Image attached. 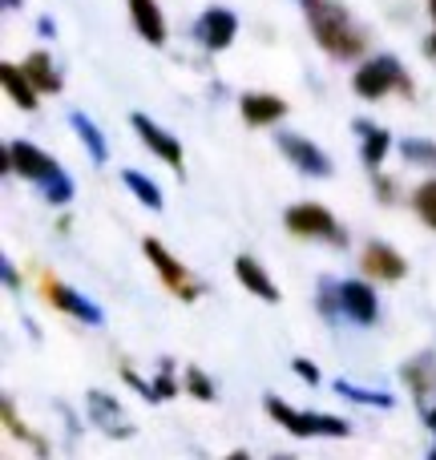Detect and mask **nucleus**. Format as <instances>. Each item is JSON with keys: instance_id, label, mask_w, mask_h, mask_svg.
Here are the masks:
<instances>
[{"instance_id": "obj_1", "label": "nucleus", "mask_w": 436, "mask_h": 460, "mask_svg": "<svg viewBox=\"0 0 436 460\" xmlns=\"http://www.w3.org/2000/svg\"><path fill=\"white\" fill-rule=\"evenodd\" d=\"M303 16H307V24H311V32H316L324 53L340 57V61L364 53L368 40H364V32L351 24V16L343 4H335V0H303Z\"/></svg>"}, {"instance_id": "obj_2", "label": "nucleus", "mask_w": 436, "mask_h": 460, "mask_svg": "<svg viewBox=\"0 0 436 460\" xmlns=\"http://www.w3.org/2000/svg\"><path fill=\"white\" fill-rule=\"evenodd\" d=\"M267 416L271 420H279L287 432H295V437H348V420H340V416H324V412H299V408L283 404L279 396H267Z\"/></svg>"}, {"instance_id": "obj_3", "label": "nucleus", "mask_w": 436, "mask_h": 460, "mask_svg": "<svg viewBox=\"0 0 436 460\" xmlns=\"http://www.w3.org/2000/svg\"><path fill=\"white\" fill-rule=\"evenodd\" d=\"M351 85H356V93L364 97V102H380V97H388L392 89L413 93V85H408V77H405L396 57H372V61H364L356 69V77H351Z\"/></svg>"}, {"instance_id": "obj_4", "label": "nucleus", "mask_w": 436, "mask_h": 460, "mask_svg": "<svg viewBox=\"0 0 436 460\" xmlns=\"http://www.w3.org/2000/svg\"><path fill=\"white\" fill-rule=\"evenodd\" d=\"M283 223H287L291 234H299V238H324V243L343 246L340 223H335V215L327 207H319V202H299V207H291L283 215Z\"/></svg>"}, {"instance_id": "obj_5", "label": "nucleus", "mask_w": 436, "mask_h": 460, "mask_svg": "<svg viewBox=\"0 0 436 460\" xmlns=\"http://www.w3.org/2000/svg\"><path fill=\"white\" fill-rule=\"evenodd\" d=\"M142 251H146V259L154 262V270H158V275H162V283H166L170 291L178 295V299H186V303H191V299H199V295H202V283L191 275V270L182 267V262L174 259V254L166 251V246L158 243V238H146V243H142Z\"/></svg>"}, {"instance_id": "obj_6", "label": "nucleus", "mask_w": 436, "mask_h": 460, "mask_svg": "<svg viewBox=\"0 0 436 460\" xmlns=\"http://www.w3.org/2000/svg\"><path fill=\"white\" fill-rule=\"evenodd\" d=\"M4 174H21V178H29V182H37V186H49L57 174H65V170L57 166L45 150H37V146L13 142V146H4Z\"/></svg>"}, {"instance_id": "obj_7", "label": "nucleus", "mask_w": 436, "mask_h": 460, "mask_svg": "<svg viewBox=\"0 0 436 460\" xmlns=\"http://www.w3.org/2000/svg\"><path fill=\"white\" fill-rule=\"evenodd\" d=\"M85 412H89V424H93V429H102L105 437H113V440L134 432V429H129V416L121 412V404L110 396V392H102V388H93L85 396Z\"/></svg>"}, {"instance_id": "obj_8", "label": "nucleus", "mask_w": 436, "mask_h": 460, "mask_svg": "<svg viewBox=\"0 0 436 460\" xmlns=\"http://www.w3.org/2000/svg\"><path fill=\"white\" fill-rule=\"evenodd\" d=\"M235 32H238V16L230 13V8H207V13L199 16V24H194V40H199L202 49H210V53L230 49Z\"/></svg>"}, {"instance_id": "obj_9", "label": "nucleus", "mask_w": 436, "mask_h": 460, "mask_svg": "<svg viewBox=\"0 0 436 460\" xmlns=\"http://www.w3.org/2000/svg\"><path fill=\"white\" fill-rule=\"evenodd\" d=\"M279 150H283V158H291L295 170H303V174H311V178H332V158H327V154L319 150L316 142H307V137L283 134V137H279Z\"/></svg>"}, {"instance_id": "obj_10", "label": "nucleus", "mask_w": 436, "mask_h": 460, "mask_svg": "<svg viewBox=\"0 0 436 460\" xmlns=\"http://www.w3.org/2000/svg\"><path fill=\"white\" fill-rule=\"evenodd\" d=\"M340 311L360 327H372L380 315V299L368 283H340Z\"/></svg>"}, {"instance_id": "obj_11", "label": "nucleus", "mask_w": 436, "mask_h": 460, "mask_svg": "<svg viewBox=\"0 0 436 460\" xmlns=\"http://www.w3.org/2000/svg\"><path fill=\"white\" fill-rule=\"evenodd\" d=\"M45 291H49V303H53L57 311H65V315L81 319V323H89V327H105V315L97 311V303H89L85 295L73 291L69 283H49Z\"/></svg>"}, {"instance_id": "obj_12", "label": "nucleus", "mask_w": 436, "mask_h": 460, "mask_svg": "<svg viewBox=\"0 0 436 460\" xmlns=\"http://www.w3.org/2000/svg\"><path fill=\"white\" fill-rule=\"evenodd\" d=\"M134 129H138V137H142L146 150H154L162 162H170L174 170H182V142H178L174 134H166L162 126H154L146 113H134Z\"/></svg>"}, {"instance_id": "obj_13", "label": "nucleus", "mask_w": 436, "mask_h": 460, "mask_svg": "<svg viewBox=\"0 0 436 460\" xmlns=\"http://www.w3.org/2000/svg\"><path fill=\"white\" fill-rule=\"evenodd\" d=\"M364 270H368L372 279H384V283H396V279H405L408 262L400 259V254L392 251L388 243H368V251H364Z\"/></svg>"}, {"instance_id": "obj_14", "label": "nucleus", "mask_w": 436, "mask_h": 460, "mask_svg": "<svg viewBox=\"0 0 436 460\" xmlns=\"http://www.w3.org/2000/svg\"><path fill=\"white\" fill-rule=\"evenodd\" d=\"M235 275H238V283H243L251 295H259L262 303H279V287L271 283V275L262 270L259 259H251V254H238V259H235Z\"/></svg>"}, {"instance_id": "obj_15", "label": "nucleus", "mask_w": 436, "mask_h": 460, "mask_svg": "<svg viewBox=\"0 0 436 460\" xmlns=\"http://www.w3.org/2000/svg\"><path fill=\"white\" fill-rule=\"evenodd\" d=\"M129 16H134V29L142 32V40H150L154 49L166 45V16H162V8L154 4V0H129Z\"/></svg>"}, {"instance_id": "obj_16", "label": "nucleus", "mask_w": 436, "mask_h": 460, "mask_svg": "<svg viewBox=\"0 0 436 460\" xmlns=\"http://www.w3.org/2000/svg\"><path fill=\"white\" fill-rule=\"evenodd\" d=\"M238 105H243L246 126H275V121L287 113V102L283 97H275V93H246Z\"/></svg>"}, {"instance_id": "obj_17", "label": "nucleus", "mask_w": 436, "mask_h": 460, "mask_svg": "<svg viewBox=\"0 0 436 460\" xmlns=\"http://www.w3.org/2000/svg\"><path fill=\"white\" fill-rule=\"evenodd\" d=\"M0 81H4V93L13 97L21 110H37V93H40V89L32 85V77L24 73V65L4 61V65H0Z\"/></svg>"}, {"instance_id": "obj_18", "label": "nucleus", "mask_w": 436, "mask_h": 460, "mask_svg": "<svg viewBox=\"0 0 436 460\" xmlns=\"http://www.w3.org/2000/svg\"><path fill=\"white\" fill-rule=\"evenodd\" d=\"M356 134L364 137V146H360V158H364V166H380L384 162V154H388V129H380V126H372V121H356Z\"/></svg>"}, {"instance_id": "obj_19", "label": "nucleus", "mask_w": 436, "mask_h": 460, "mask_svg": "<svg viewBox=\"0 0 436 460\" xmlns=\"http://www.w3.org/2000/svg\"><path fill=\"white\" fill-rule=\"evenodd\" d=\"M69 126L77 129V137L85 142V150H89V158L97 162V166H105L110 162V146H105V137H102V129L93 126V121L85 118V113H69Z\"/></svg>"}, {"instance_id": "obj_20", "label": "nucleus", "mask_w": 436, "mask_h": 460, "mask_svg": "<svg viewBox=\"0 0 436 460\" xmlns=\"http://www.w3.org/2000/svg\"><path fill=\"white\" fill-rule=\"evenodd\" d=\"M24 73L32 77V85L40 89V93H57L61 89V77H57L53 61H49V53H32L29 61H24Z\"/></svg>"}, {"instance_id": "obj_21", "label": "nucleus", "mask_w": 436, "mask_h": 460, "mask_svg": "<svg viewBox=\"0 0 436 460\" xmlns=\"http://www.w3.org/2000/svg\"><path fill=\"white\" fill-rule=\"evenodd\" d=\"M121 182H126L129 190L138 194V202H142V207L162 210V190H158V186H154L146 174H138V170H121Z\"/></svg>"}, {"instance_id": "obj_22", "label": "nucleus", "mask_w": 436, "mask_h": 460, "mask_svg": "<svg viewBox=\"0 0 436 460\" xmlns=\"http://www.w3.org/2000/svg\"><path fill=\"white\" fill-rule=\"evenodd\" d=\"M335 392H340L343 400H356V404H372V408H392V404H396L388 392H368V388H356V384H348V380H335Z\"/></svg>"}, {"instance_id": "obj_23", "label": "nucleus", "mask_w": 436, "mask_h": 460, "mask_svg": "<svg viewBox=\"0 0 436 460\" xmlns=\"http://www.w3.org/2000/svg\"><path fill=\"white\" fill-rule=\"evenodd\" d=\"M413 202H416V215H421L424 223L436 230V178H432V182H424L421 190H416V199H413Z\"/></svg>"}, {"instance_id": "obj_24", "label": "nucleus", "mask_w": 436, "mask_h": 460, "mask_svg": "<svg viewBox=\"0 0 436 460\" xmlns=\"http://www.w3.org/2000/svg\"><path fill=\"white\" fill-rule=\"evenodd\" d=\"M40 194H45L53 207H65V202H73V182H69V174H57L49 186H40Z\"/></svg>"}, {"instance_id": "obj_25", "label": "nucleus", "mask_w": 436, "mask_h": 460, "mask_svg": "<svg viewBox=\"0 0 436 460\" xmlns=\"http://www.w3.org/2000/svg\"><path fill=\"white\" fill-rule=\"evenodd\" d=\"M400 154H405L408 162H429V166H436V146H429V142H416V137L400 142Z\"/></svg>"}, {"instance_id": "obj_26", "label": "nucleus", "mask_w": 436, "mask_h": 460, "mask_svg": "<svg viewBox=\"0 0 436 460\" xmlns=\"http://www.w3.org/2000/svg\"><path fill=\"white\" fill-rule=\"evenodd\" d=\"M186 388H191L199 400H215V384H210L199 367H186Z\"/></svg>"}, {"instance_id": "obj_27", "label": "nucleus", "mask_w": 436, "mask_h": 460, "mask_svg": "<svg viewBox=\"0 0 436 460\" xmlns=\"http://www.w3.org/2000/svg\"><path fill=\"white\" fill-rule=\"evenodd\" d=\"M0 275H4V287H8V291H21V275H16L13 259H0Z\"/></svg>"}, {"instance_id": "obj_28", "label": "nucleus", "mask_w": 436, "mask_h": 460, "mask_svg": "<svg viewBox=\"0 0 436 460\" xmlns=\"http://www.w3.org/2000/svg\"><path fill=\"white\" fill-rule=\"evenodd\" d=\"M295 376H299V380H307V384H319V367L316 364H307V359H295Z\"/></svg>"}, {"instance_id": "obj_29", "label": "nucleus", "mask_w": 436, "mask_h": 460, "mask_svg": "<svg viewBox=\"0 0 436 460\" xmlns=\"http://www.w3.org/2000/svg\"><path fill=\"white\" fill-rule=\"evenodd\" d=\"M24 4V0H4V8H8V13H16V8H21Z\"/></svg>"}, {"instance_id": "obj_30", "label": "nucleus", "mask_w": 436, "mask_h": 460, "mask_svg": "<svg viewBox=\"0 0 436 460\" xmlns=\"http://www.w3.org/2000/svg\"><path fill=\"white\" fill-rule=\"evenodd\" d=\"M424 49H429V57H436V32L429 37V45H424Z\"/></svg>"}, {"instance_id": "obj_31", "label": "nucleus", "mask_w": 436, "mask_h": 460, "mask_svg": "<svg viewBox=\"0 0 436 460\" xmlns=\"http://www.w3.org/2000/svg\"><path fill=\"white\" fill-rule=\"evenodd\" d=\"M429 13H432V21H436V0H429Z\"/></svg>"}]
</instances>
